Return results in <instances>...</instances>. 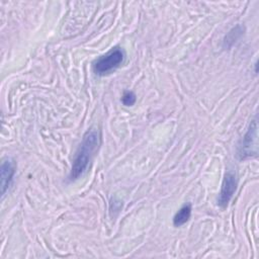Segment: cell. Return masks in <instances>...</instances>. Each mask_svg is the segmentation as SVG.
<instances>
[{"label":"cell","mask_w":259,"mask_h":259,"mask_svg":"<svg viewBox=\"0 0 259 259\" xmlns=\"http://www.w3.org/2000/svg\"><path fill=\"white\" fill-rule=\"evenodd\" d=\"M237 184L238 179L236 173L234 171H228L224 177L218 197V204L221 207H226L228 205L237 189Z\"/></svg>","instance_id":"4"},{"label":"cell","mask_w":259,"mask_h":259,"mask_svg":"<svg viewBox=\"0 0 259 259\" xmlns=\"http://www.w3.org/2000/svg\"><path fill=\"white\" fill-rule=\"evenodd\" d=\"M242 32H243V29H242L241 26H236V27H234V28L229 32V34L226 35L225 40H224L225 46H226L227 48H230V47L234 44V41H236V40L242 35Z\"/></svg>","instance_id":"7"},{"label":"cell","mask_w":259,"mask_h":259,"mask_svg":"<svg viewBox=\"0 0 259 259\" xmlns=\"http://www.w3.org/2000/svg\"><path fill=\"white\" fill-rule=\"evenodd\" d=\"M100 134L95 128H90L83 136L80 143L69 174V180L74 181L82 177L88 170V167L99 147Z\"/></svg>","instance_id":"1"},{"label":"cell","mask_w":259,"mask_h":259,"mask_svg":"<svg viewBox=\"0 0 259 259\" xmlns=\"http://www.w3.org/2000/svg\"><path fill=\"white\" fill-rule=\"evenodd\" d=\"M191 215V204L186 203L184 204L174 215L173 218V225L175 227H180L188 222Z\"/></svg>","instance_id":"6"},{"label":"cell","mask_w":259,"mask_h":259,"mask_svg":"<svg viewBox=\"0 0 259 259\" xmlns=\"http://www.w3.org/2000/svg\"><path fill=\"white\" fill-rule=\"evenodd\" d=\"M124 60V52L120 48H114L105 55L99 57L93 64V71L99 76H103L118 68Z\"/></svg>","instance_id":"2"},{"label":"cell","mask_w":259,"mask_h":259,"mask_svg":"<svg viewBox=\"0 0 259 259\" xmlns=\"http://www.w3.org/2000/svg\"><path fill=\"white\" fill-rule=\"evenodd\" d=\"M136 95L132 91H124L121 97V102L125 106H132L136 102Z\"/></svg>","instance_id":"8"},{"label":"cell","mask_w":259,"mask_h":259,"mask_svg":"<svg viewBox=\"0 0 259 259\" xmlns=\"http://www.w3.org/2000/svg\"><path fill=\"white\" fill-rule=\"evenodd\" d=\"M257 124L256 121L250 124L246 135L244 136L242 143L239 145L238 155L240 159H246L251 157L253 154L256 155L257 153Z\"/></svg>","instance_id":"3"},{"label":"cell","mask_w":259,"mask_h":259,"mask_svg":"<svg viewBox=\"0 0 259 259\" xmlns=\"http://www.w3.org/2000/svg\"><path fill=\"white\" fill-rule=\"evenodd\" d=\"M15 174V163L12 159L7 158L1 164V195L4 197L8 190L13 176Z\"/></svg>","instance_id":"5"}]
</instances>
